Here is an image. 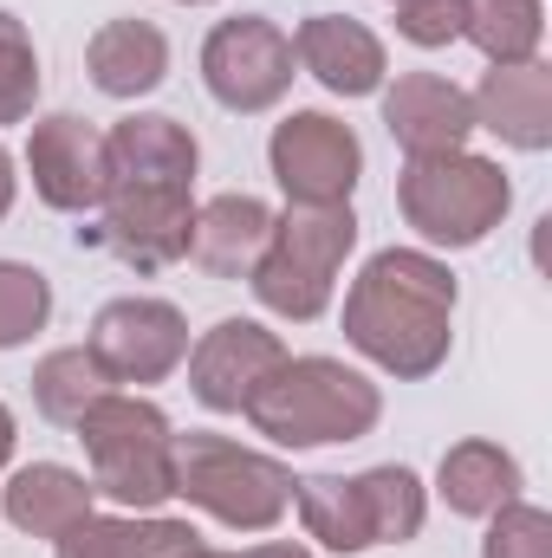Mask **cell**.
Wrapping results in <instances>:
<instances>
[{
    "instance_id": "obj_19",
    "label": "cell",
    "mask_w": 552,
    "mask_h": 558,
    "mask_svg": "<svg viewBox=\"0 0 552 558\" xmlns=\"http://www.w3.org/2000/svg\"><path fill=\"white\" fill-rule=\"evenodd\" d=\"M111 149V182H182L195 189L202 169V143L189 137V124L163 118V111H131L105 131Z\"/></svg>"
},
{
    "instance_id": "obj_29",
    "label": "cell",
    "mask_w": 552,
    "mask_h": 558,
    "mask_svg": "<svg viewBox=\"0 0 552 558\" xmlns=\"http://www.w3.org/2000/svg\"><path fill=\"white\" fill-rule=\"evenodd\" d=\"M397 33L410 39L416 52L455 46V39L468 33V0H404V7H397Z\"/></svg>"
},
{
    "instance_id": "obj_20",
    "label": "cell",
    "mask_w": 552,
    "mask_h": 558,
    "mask_svg": "<svg viewBox=\"0 0 552 558\" xmlns=\"http://www.w3.org/2000/svg\"><path fill=\"white\" fill-rule=\"evenodd\" d=\"M85 72H92V85L105 98L137 105V98H149L169 78V39L149 20H105L85 39Z\"/></svg>"
},
{
    "instance_id": "obj_4",
    "label": "cell",
    "mask_w": 552,
    "mask_h": 558,
    "mask_svg": "<svg viewBox=\"0 0 552 558\" xmlns=\"http://www.w3.org/2000/svg\"><path fill=\"white\" fill-rule=\"evenodd\" d=\"M397 208H404V221L416 228V241L429 254H468L507 221L514 182H507V169L494 156H475V149L404 156Z\"/></svg>"
},
{
    "instance_id": "obj_16",
    "label": "cell",
    "mask_w": 552,
    "mask_h": 558,
    "mask_svg": "<svg viewBox=\"0 0 552 558\" xmlns=\"http://www.w3.org/2000/svg\"><path fill=\"white\" fill-rule=\"evenodd\" d=\"M208 539L169 513H85L52 539V558H202Z\"/></svg>"
},
{
    "instance_id": "obj_8",
    "label": "cell",
    "mask_w": 552,
    "mask_h": 558,
    "mask_svg": "<svg viewBox=\"0 0 552 558\" xmlns=\"http://www.w3.org/2000/svg\"><path fill=\"white\" fill-rule=\"evenodd\" d=\"M189 228H195V189L182 182H111L98 228H79V241L105 247L131 274H163L189 260Z\"/></svg>"
},
{
    "instance_id": "obj_24",
    "label": "cell",
    "mask_w": 552,
    "mask_h": 558,
    "mask_svg": "<svg viewBox=\"0 0 552 558\" xmlns=\"http://www.w3.org/2000/svg\"><path fill=\"white\" fill-rule=\"evenodd\" d=\"M105 390H118V384L105 377V364H98L85 344L46 351V357L33 364V410H39L46 422H59V428H72Z\"/></svg>"
},
{
    "instance_id": "obj_2",
    "label": "cell",
    "mask_w": 552,
    "mask_h": 558,
    "mask_svg": "<svg viewBox=\"0 0 552 558\" xmlns=\"http://www.w3.org/2000/svg\"><path fill=\"white\" fill-rule=\"evenodd\" d=\"M254 422V435H267L274 448H332V441H364L384 416V390L345 364V357H292L254 390V403L241 410Z\"/></svg>"
},
{
    "instance_id": "obj_23",
    "label": "cell",
    "mask_w": 552,
    "mask_h": 558,
    "mask_svg": "<svg viewBox=\"0 0 552 558\" xmlns=\"http://www.w3.org/2000/svg\"><path fill=\"white\" fill-rule=\"evenodd\" d=\"M358 481V500H364V520H371V546H410L429 520V487L422 474L404 461H384V468H364L351 474Z\"/></svg>"
},
{
    "instance_id": "obj_5",
    "label": "cell",
    "mask_w": 552,
    "mask_h": 558,
    "mask_svg": "<svg viewBox=\"0 0 552 558\" xmlns=\"http://www.w3.org/2000/svg\"><path fill=\"white\" fill-rule=\"evenodd\" d=\"M176 500H189L228 533H274L292 513V468L235 435L189 428L176 435Z\"/></svg>"
},
{
    "instance_id": "obj_32",
    "label": "cell",
    "mask_w": 552,
    "mask_h": 558,
    "mask_svg": "<svg viewBox=\"0 0 552 558\" xmlns=\"http://www.w3.org/2000/svg\"><path fill=\"white\" fill-rule=\"evenodd\" d=\"M13 441H20V435H13V410L0 403V474H7V461H13Z\"/></svg>"
},
{
    "instance_id": "obj_33",
    "label": "cell",
    "mask_w": 552,
    "mask_h": 558,
    "mask_svg": "<svg viewBox=\"0 0 552 558\" xmlns=\"http://www.w3.org/2000/svg\"><path fill=\"white\" fill-rule=\"evenodd\" d=\"M202 558H235V553H215V546H208V553H202Z\"/></svg>"
},
{
    "instance_id": "obj_21",
    "label": "cell",
    "mask_w": 552,
    "mask_h": 558,
    "mask_svg": "<svg viewBox=\"0 0 552 558\" xmlns=\"http://www.w3.org/2000/svg\"><path fill=\"white\" fill-rule=\"evenodd\" d=\"M520 487H527L520 461H514L501 441H488V435L455 441V448L442 454V468H435V494H442V507H448L455 520H488V513H501L507 500H520Z\"/></svg>"
},
{
    "instance_id": "obj_9",
    "label": "cell",
    "mask_w": 552,
    "mask_h": 558,
    "mask_svg": "<svg viewBox=\"0 0 552 558\" xmlns=\"http://www.w3.org/2000/svg\"><path fill=\"white\" fill-rule=\"evenodd\" d=\"M267 169L292 208H345L364 182V143L332 111H286L267 137Z\"/></svg>"
},
{
    "instance_id": "obj_7",
    "label": "cell",
    "mask_w": 552,
    "mask_h": 558,
    "mask_svg": "<svg viewBox=\"0 0 552 558\" xmlns=\"http://www.w3.org/2000/svg\"><path fill=\"white\" fill-rule=\"evenodd\" d=\"M299 59H292V33L267 13H235L202 39V85L221 111L235 118H261L292 92Z\"/></svg>"
},
{
    "instance_id": "obj_6",
    "label": "cell",
    "mask_w": 552,
    "mask_h": 558,
    "mask_svg": "<svg viewBox=\"0 0 552 558\" xmlns=\"http://www.w3.org/2000/svg\"><path fill=\"white\" fill-rule=\"evenodd\" d=\"M358 247V215L351 202L345 208H292L274 215V234H267V254L254 260V299L286 318V325H312L332 312V292H338V274Z\"/></svg>"
},
{
    "instance_id": "obj_12",
    "label": "cell",
    "mask_w": 552,
    "mask_h": 558,
    "mask_svg": "<svg viewBox=\"0 0 552 558\" xmlns=\"http://www.w3.org/2000/svg\"><path fill=\"white\" fill-rule=\"evenodd\" d=\"M189 397L215 416H241L254 403V390L286 364L279 331H267L261 318H221L189 344Z\"/></svg>"
},
{
    "instance_id": "obj_26",
    "label": "cell",
    "mask_w": 552,
    "mask_h": 558,
    "mask_svg": "<svg viewBox=\"0 0 552 558\" xmlns=\"http://www.w3.org/2000/svg\"><path fill=\"white\" fill-rule=\"evenodd\" d=\"M52 318V279L26 260H0V351H20Z\"/></svg>"
},
{
    "instance_id": "obj_27",
    "label": "cell",
    "mask_w": 552,
    "mask_h": 558,
    "mask_svg": "<svg viewBox=\"0 0 552 558\" xmlns=\"http://www.w3.org/2000/svg\"><path fill=\"white\" fill-rule=\"evenodd\" d=\"M33 105H39V46L26 33V20L0 7V131L26 124Z\"/></svg>"
},
{
    "instance_id": "obj_3",
    "label": "cell",
    "mask_w": 552,
    "mask_h": 558,
    "mask_svg": "<svg viewBox=\"0 0 552 558\" xmlns=\"http://www.w3.org/2000/svg\"><path fill=\"white\" fill-rule=\"evenodd\" d=\"M85 441V481L124 513H156L176 500V422L137 390H105L72 422Z\"/></svg>"
},
{
    "instance_id": "obj_34",
    "label": "cell",
    "mask_w": 552,
    "mask_h": 558,
    "mask_svg": "<svg viewBox=\"0 0 552 558\" xmlns=\"http://www.w3.org/2000/svg\"><path fill=\"white\" fill-rule=\"evenodd\" d=\"M176 7H208V0H176Z\"/></svg>"
},
{
    "instance_id": "obj_17",
    "label": "cell",
    "mask_w": 552,
    "mask_h": 558,
    "mask_svg": "<svg viewBox=\"0 0 552 558\" xmlns=\"http://www.w3.org/2000/svg\"><path fill=\"white\" fill-rule=\"evenodd\" d=\"M267 234H274V208L261 195H215L195 208V228H189V260L208 279H248L254 260L267 254Z\"/></svg>"
},
{
    "instance_id": "obj_30",
    "label": "cell",
    "mask_w": 552,
    "mask_h": 558,
    "mask_svg": "<svg viewBox=\"0 0 552 558\" xmlns=\"http://www.w3.org/2000/svg\"><path fill=\"white\" fill-rule=\"evenodd\" d=\"M235 558H319V553L292 546V539H267V546H248V553H235Z\"/></svg>"
},
{
    "instance_id": "obj_1",
    "label": "cell",
    "mask_w": 552,
    "mask_h": 558,
    "mask_svg": "<svg viewBox=\"0 0 552 558\" xmlns=\"http://www.w3.org/2000/svg\"><path fill=\"white\" fill-rule=\"evenodd\" d=\"M455 299H461V286L442 254L384 247L364 260V274L345 292V344L371 371H384L397 384H422L455 351Z\"/></svg>"
},
{
    "instance_id": "obj_28",
    "label": "cell",
    "mask_w": 552,
    "mask_h": 558,
    "mask_svg": "<svg viewBox=\"0 0 552 558\" xmlns=\"http://www.w3.org/2000/svg\"><path fill=\"white\" fill-rule=\"evenodd\" d=\"M481 558H552V513L533 500H507L501 513H488Z\"/></svg>"
},
{
    "instance_id": "obj_10",
    "label": "cell",
    "mask_w": 552,
    "mask_h": 558,
    "mask_svg": "<svg viewBox=\"0 0 552 558\" xmlns=\"http://www.w3.org/2000/svg\"><path fill=\"white\" fill-rule=\"evenodd\" d=\"M189 318L169 305V299H149V292H124V299H105L98 318H92V338L85 351L105 364V377L118 390H149L163 377L182 371L189 357Z\"/></svg>"
},
{
    "instance_id": "obj_22",
    "label": "cell",
    "mask_w": 552,
    "mask_h": 558,
    "mask_svg": "<svg viewBox=\"0 0 552 558\" xmlns=\"http://www.w3.org/2000/svg\"><path fill=\"white\" fill-rule=\"evenodd\" d=\"M292 513H299V526H305V539L319 553H332V558L377 553L351 474H305V481H292Z\"/></svg>"
},
{
    "instance_id": "obj_11",
    "label": "cell",
    "mask_w": 552,
    "mask_h": 558,
    "mask_svg": "<svg viewBox=\"0 0 552 558\" xmlns=\"http://www.w3.org/2000/svg\"><path fill=\"white\" fill-rule=\"evenodd\" d=\"M26 175H33V195L52 208V215H98L105 195H111V149L105 131L79 111H52L33 124L26 137Z\"/></svg>"
},
{
    "instance_id": "obj_31",
    "label": "cell",
    "mask_w": 552,
    "mask_h": 558,
    "mask_svg": "<svg viewBox=\"0 0 552 558\" xmlns=\"http://www.w3.org/2000/svg\"><path fill=\"white\" fill-rule=\"evenodd\" d=\"M13 195H20V175H13V156H7V143H0V221L13 215Z\"/></svg>"
},
{
    "instance_id": "obj_14",
    "label": "cell",
    "mask_w": 552,
    "mask_h": 558,
    "mask_svg": "<svg viewBox=\"0 0 552 558\" xmlns=\"http://www.w3.org/2000/svg\"><path fill=\"white\" fill-rule=\"evenodd\" d=\"M377 98H384V131L397 137L404 156H448L475 137V105L442 72H397L384 78Z\"/></svg>"
},
{
    "instance_id": "obj_13",
    "label": "cell",
    "mask_w": 552,
    "mask_h": 558,
    "mask_svg": "<svg viewBox=\"0 0 552 558\" xmlns=\"http://www.w3.org/2000/svg\"><path fill=\"white\" fill-rule=\"evenodd\" d=\"M292 59L305 78H319L332 98H377L391 78V52L384 39L351 20V13H305L292 26Z\"/></svg>"
},
{
    "instance_id": "obj_35",
    "label": "cell",
    "mask_w": 552,
    "mask_h": 558,
    "mask_svg": "<svg viewBox=\"0 0 552 558\" xmlns=\"http://www.w3.org/2000/svg\"><path fill=\"white\" fill-rule=\"evenodd\" d=\"M391 7H404V0H391Z\"/></svg>"
},
{
    "instance_id": "obj_15",
    "label": "cell",
    "mask_w": 552,
    "mask_h": 558,
    "mask_svg": "<svg viewBox=\"0 0 552 558\" xmlns=\"http://www.w3.org/2000/svg\"><path fill=\"white\" fill-rule=\"evenodd\" d=\"M475 105V131L501 137L520 156L552 149V65L527 59V65H488L481 85L468 92Z\"/></svg>"
},
{
    "instance_id": "obj_18",
    "label": "cell",
    "mask_w": 552,
    "mask_h": 558,
    "mask_svg": "<svg viewBox=\"0 0 552 558\" xmlns=\"http://www.w3.org/2000/svg\"><path fill=\"white\" fill-rule=\"evenodd\" d=\"M85 513H98V494L79 468L65 461H33V468H13L7 487H0V520L20 526L26 539H59L65 526H79Z\"/></svg>"
},
{
    "instance_id": "obj_25",
    "label": "cell",
    "mask_w": 552,
    "mask_h": 558,
    "mask_svg": "<svg viewBox=\"0 0 552 558\" xmlns=\"http://www.w3.org/2000/svg\"><path fill=\"white\" fill-rule=\"evenodd\" d=\"M461 39L488 65H527L540 59V39H547V0H468Z\"/></svg>"
}]
</instances>
